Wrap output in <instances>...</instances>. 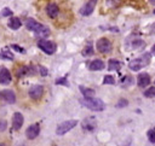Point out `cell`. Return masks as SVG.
I'll return each instance as SVG.
<instances>
[{
    "label": "cell",
    "mask_w": 155,
    "mask_h": 146,
    "mask_svg": "<svg viewBox=\"0 0 155 146\" xmlns=\"http://www.w3.org/2000/svg\"><path fill=\"white\" fill-rule=\"evenodd\" d=\"M25 27H27L28 30L34 31V33H35L38 36H40V37H45V36H48V35H50V29H48L46 25H44V24L36 22V21L33 19V18H28V19L25 21Z\"/></svg>",
    "instance_id": "6da1fadb"
},
{
    "label": "cell",
    "mask_w": 155,
    "mask_h": 146,
    "mask_svg": "<svg viewBox=\"0 0 155 146\" xmlns=\"http://www.w3.org/2000/svg\"><path fill=\"white\" fill-rule=\"evenodd\" d=\"M149 63H150V53H144L143 56H140V57L131 60L130 64H128V68L132 71H138L142 68L147 66Z\"/></svg>",
    "instance_id": "7a4b0ae2"
},
{
    "label": "cell",
    "mask_w": 155,
    "mask_h": 146,
    "mask_svg": "<svg viewBox=\"0 0 155 146\" xmlns=\"http://www.w3.org/2000/svg\"><path fill=\"white\" fill-rule=\"evenodd\" d=\"M85 107L93 110V111H102L105 107V104L99 98H84L80 101Z\"/></svg>",
    "instance_id": "3957f363"
},
{
    "label": "cell",
    "mask_w": 155,
    "mask_h": 146,
    "mask_svg": "<svg viewBox=\"0 0 155 146\" xmlns=\"http://www.w3.org/2000/svg\"><path fill=\"white\" fill-rule=\"evenodd\" d=\"M76 124H78V121H75V119L64 121L61 124H58V127L56 129V133H57V135H64L65 133H68L69 130H71Z\"/></svg>",
    "instance_id": "277c9868"
},
{
    "label": "cell",
    "mask_w": 155,
    "mask_h": 146,
    "mask_svg": "<svg viewBox=\"0 0 155 146\" xmlns=\"http://www.w3.org/2000/svg\"><path fill=\"white\" fill-rule=\"evenodd\" d=\"M38 46H39L40 49H42L47 54H53L56 52V48H57V46H56L54 42H52L50 40H45V39L39 40L38 41Z\"/></svg>",
    "instance_id": "5b68a950"
},
{
    "label": "cell",
    "mask_w": 155,
    "mask_h": 146,
    "mask_svg": "<svg viewBox=\"0 0 155 146\" xmlns=\"http://www.w3.org/2000/svg\"><path fill=\"white\" fill-rule=\"evenodd\" d=\"M96 47L101 53H109L111 51V48H113V45L107 37H102V39L97 40Z\"/></svg>",
    "instance_id": "8992f818"
},
{
    "label": "cell",
    "mask_w": 155,
    "mask_h": 146,
    "mask_svg": "<svg viewBox=\"0 0 155 146\" xmlns=\"http://www.w3.org/2000/svg\"><path fill=\"white\" fill-rule=\"evenodd\" d=\"M97 1H98V0H88V1L80 8V13H81L82 16H90V14L93 12V10H94V7H96V5H97Z\"/></svg>",
    "instance_id": "52a82bcc"
},
{
    "label": "cell",
    "mask_w": 155,
    "mask_h": 146,
    "mask_svg": "<svg viewBox=\"0 0 155 146\" xmlns=\"http://www.w3.org/2000/svg\"><path fill=\"white\" fill-rule=\"evenodd\" d=\"M42 94H44V87L41 84H35L29 89V97L31 99H40Z\"/></svg>",
    "instance_id": "ba28073f"
},
{
    "label": "cell",
    "mask_w": 155,
    "mask_h": 146,
    "mask_svg": "<svg viewBox=\"0 0 155 146\" xmlns=\"http://www.w3.org/2000/svg\"><path fill=\"white\" fill-rule=\"evenodd\" d=\"M0 98H1L4 101H6L7 104H13V103L16 101V95H15V93H13L12 90H10V89H4V90H1V92H0Z\"/></svg>",
    "instance_id": "9c48e42d"
},
{
    "label": "cell",
    "mask_w": 155,
    "mask_h": 146,
    "mask_svg": "<svg viewBox=\"0 0 155 146\" xmlns=\"http://www.w3.org/2000/svg\"><path fill=\"white\" fill-rule=\"evenodd\" d=\"M23 121H24L23 115L21 112H15L13 117H12V127H13V129L15 130H19L22 124H23Z\"/></svg>",
    "instance_id": "30bf717a"
},
{
    "label": "cell",
    "mask_w": 155,
    "mask_h": 146,
    "mask_svg": "<svg viewBox=\"0 0 155 146\" xmlns=\"http://www.w3.org/2000/svg\"><path fill=\"white\" fill-rule=\"evenodd\" d=\"M39 133H40V127H39V124H31V125L28 127V129H27V132H25V135H27V138H28L29 140H33V139H35V138L39 135Z\"/></svg>",
    "instance_id": "8fae6325"
},
{
    "label": "cell",
    "mask_w": 155,
    "mask_h": 146,
    "mask_svg": "<svg viewBox=\"0 0 155 146\" xmlns=\"http://www.w3.org/2000/svg\"><path fill=\"white\" fill-rule=\"evenodd\" d=\"M149 83H150V76H149V74H147V72H140V74L138 75V77H137V84H138L139 87L144 88V87L149 86Z\"/></svg>",
    "instance_id": "7c38bea8"
},
{
    "label": "cell",
    "mask_w": 155,
    "mask_h": 146,
    "mask_svg": "<svg viewBox=\"0 0 155 146\" xmlns=\"http://www.w3.org/2000/svg\"><path fill=\"white\" fill-rule=\"evenodd\" d=\"M11 80H12L11 72L6 68H1L0 69V83L1 84H8L11 82Z\"/></svg>",
    "instance_id": "4fadbf2b"
},
{
    "label": "cell",
    "mask_w": 155,
    "mask_h": 146,
    "mask_svg": "<svg viewBox=\"0 0 155 146\" xmlns=\"http://www.w3.org/2000/svg\"><path fill=\"white\" fill-rule=\"evenodd\" d=\"M46 12H47V14H48L50 18H56V17L58 16V13H59V8H58L57 4L50 2V4L46 6Z\"/></svg>",
    "instance_id": "5bb4252c"
},
{
    "label": "cell",
    "mask_w": 155,
    "mask_h": 146,
    "mask_svg": "<svg viewBox=\"0 0 155 146\" xmlns=\"http://www.w3.org/2000/svg\"><path fill=\"white\" fill-rule=\"evenodd\" d=\"M88 69L91 71H99L104 69V62L101 59H94L88 64Z\"/></svg>",
    "instance_id": "9a60e30c"
},
{
    "label": "cell",
    "mask_w": 155,
    "mask_h": 146,
    "mask_svg": "<svg viewBox=\"0 0 155 146\" xmlns=\"http://www.w3.org/2000/svg\"><path fill=\"white\" fill-rule=\"evenodd\" d=\"M94 127H96V122L92 117H88L82 122V128L86 129V130H93Z\"/></svg>",
    "instance_id": "2e32d148"
},
{
    "label": "cell",
    "mask_w": 155,
    "mask_h": 146,
    "mask_svg": "<svg viewBox=\"0 0 155 146\" xmlns=\"http://www.w3.org/2000/svg\"><path fill=\"white\" fill-rule=\"evenodd\" d=\"M7 25H8V28H11L12 30H17V29L21 28L22 22H21L19 18H11V19L8 21V23H7Z\"/></svg>",
    "instance_id": "e0dca14e"
},
{
    "label": "cell",
    "mask_w": 155,
    "mask_h": 146,
    "mask_svg": "<svg viewBox=\"0 0 155 146\" xmlns=\"http://www.w3.org/2000/svg\"><path fill=\"white\" fill-rule=\"evenodd\" d=\"M80 92L82 93L84 98H93L94 97V90L91 89V88H87V87H84V86H80Z\"/></svg>",
    "instance_id": "ac0fdd59"
},
{
    "label": "cell",
    "mask_w": 155,
    "mask_h": 146,
    "mask_svg": "<svg viewBox=\"0 0 155 146\" xmlns=\"http://www.w3.org/2000/svg\"><path fill=\"white\" fill-rule=\"evenodd\" d=\"M120 68H121V63L119 60H116V59H110L109 60V63H108V69L109 70L117 71V70H120Z\"/></svg>",
    "instance_id": "d6986e66"
},
{
    "label": "cell",
    "mask_w": 155,
    "mask_h": 146,
    "mask_svg": "<svg viewBox=\"0 0 155 146\" xmlns=\"http://www.w3.org/2000/svg\"><path fill=\"white\" fill-rule=\"evenodd\" d=\"M0 58L2 59H8V60H13V54L7 49V48H2L0 52Z\"/></svg>",
    "instance_id": "ffe728a7"
},
{
    "label": "cell",
    "mask_w": 155,
    "mask_h": 146,
    "mask_svg": "<svg viewBox=\"0 0 155 146\" xmlns=\"http://www.w3.org/2000/svg\"><path fill=\"white\" fill-rule=\"evenodd\" d=\"M124 0H105V5L110 8H114V7H117L122 4Z\"/></svg>",
    "instance_id": "44dd1931"
},
{
    "label": "cell",
    "mask_w": 155,
    "mask_h": 146,
    "mask_svg": "<svg viewBox=\"0 0 155 146\" xmlns=\"http://www.w3.org/2000/svg\"><path fill=\"white\" fill-rule=\"evenodd\" d=\"M131 84H133V77H131V76H125V77L121 80V86H122V87H128V86H131Z\"/></svg>",
    "instance_id": "7402d4cb"
},
{
    "label": "cell",
    "mask_w": 155,
    "mask_h": 146,
    "mask_svg": "<svg viewBox=\"0 0 155 146\" xmlns=\"http://www.w3.org/2000/svg\"><path fill=\"white\" fill-rule=\"evenodd\" d=\"M28 68L27 66H21V68H18L17 70H16V76L17 77H22V76H24L25 74H28Z\"/></svg>",
    "instance_id": "603a6c76"
},
{
    "label": "cell",
    "mask_w": 155,
    "mask_h": 146,
    "mask_svg": "<svg viewBox=\"0 0 155 146\" xmlns=\"http://www.w3.org/2000/svg\"><path fill=\"white\" fill-rule=\"evenodd\" d=\"M144 42L142 41V40H139V39H137V40H133L132 41V48H142V47H144Z\"/></svg>",
    "instance_id": "cb8c5ba5"
},
{
    "label": "cell",
    "mask_w": 155,
    "mask_h": 146,
    "mask_svg": "<svg viewBox=\"0 0 155 146\" xmlns=\"http://www.w3.org/2000/svg\"><path fill=\"white\" fill-rule=\"evenodd\" d=\"M143 94H144V97H147V98H154V97H155V87L148 88Z\"/></svg>",
    "instance_id": "d4e9b609"
},
{
    "label": "cell",
    "mask_w": 155,
    "mask_h": 146,
    "mask_svg": "<svg viewBox=\"0 0 155 146\" xmlns=\"http://www.w3.org/2000/svg\"><path fill=\"white\" fill-rule=\"evenodd\" d=\"M91 54H93V49H92V46H91V43H88L85 48H84V51H82V56H91Z\"/></svg>",
    "instance_id": "484cf974"
},
{
    "label": "cell",
    "mask_w": 155,
    "mask_h": 146,
    "mask_svg": "<svg viewBox=\"0 0 155 146\" xmlns=\"http://www.w3.org/2000/svg\"><path fill=\"white\" fill-rule=\"evenodd\" d=\"M103 83H104V84H114V83H115V80H114V77H113V76L107 75V76H104Z\"/></svg>",
    "instance_id": "4316f807"
},
{
    "label": "cell",
    "mask_w": 155,
    "mask_h": 146,
    "mask_svg": "<svg viewBox=\"0 0 155 146\" xmlns=\"http://www.w3.org/2000/svg\"><path fill=\"white\" fill-rule=\"evenodd\" d=\"M148 139L150 142L155 144V129H150L148 130Z\"/></svg>",
    "instance_id": "83f0119b"
},
{
    "label": "cell",
    "mask_w": 155,
    "mask_h": 146,
    "mask_svg": "<svg viewBox=\"0 0 155 146\" xmlns=\"http://www.w3.org/2000/svg\"><path fill=\"white\" fill-rule=\"evenodd\" d=\"M56 84H63V86H69V82L67 81L65 77H61L56 80Z\"/></svg>",
    "instance_id": "f1b7e54d"
},
{
    "label": "cell",
    "mask_w": 155,
    "mask_h": 146,
    "mask_svg": "<svg viewBox=\"0 0 155 146\" xmlns=\"http://www.w3.org/2000/svg\"><path fill=\"white\" fill-rule=\"evenodd\" d=\"M127 104H128V101H127L126 99H120V100L116 103V107L121 109V107H125V106H127Z\"/></svg>",
    "instance_id": "f546056e"
},
{
    "label": "cell",
    "mask_w": 155,
    "mask_h": 146,
    "mask_svg": "<svg viewBox=\"0 0 155 146\" xmlns=\"http://www.w3.org/2000/svg\"><path fill=\"white\" fill-rule=\"evenodd\" d=\"M6 128H7V122L5 119H0V132L6 130Z\"/></svg>",
    "instance_id": "4dcf8cb0"
},
{
    "label": "cell",
    "mask_w": 155,
    "mask_h": 146,
    "mask_svg": "<svg viewBox=\"0 0 155 146\" xmlns=\"http://www.w3.org/2000/svg\"><path fill=\"white\" fill-rule=\"evenodd\" d=\"M1 14H2L4 17H8V16H11V14H12V11H11L10 8H4V10H2V12H1Z\"/></svg>",
    "instance_id": "1f68e13d"
},
{
    "label": "cell",
    "mask_w": 155,
    "mask_h": 146,
    "mask_svg": "<svg viewBox=\"0 0 155 146\" xmlns=\"http://www.w3.org/2000/svg\"><path fill=\"white\" fill-rule=\"evenodd\" d=\"M11 47H12V48H15V49H16L17 52H19V53H24V52H25V51H24V48H22V47H19V46H17V45H12Z\"/></svg>",
    "instance_id": "d6a6232c"
},
{
    "label": "cell",
    "mask_w": 155,
    "mask_h": 146,
    "mask_svg": "<svg viewBox=\"0 0 155 146\" xmlns=\"http://www.w3.org/2000/svg\"><path fill=\"white\" fill-rule=\"evenodd\" d=\"M39 70H40V74L42 75V76H46L47 75V70H46V68H44V66H39Z\"/></svg>",
    "instance_id": "836d02e7"
},
{
    "label": "cell",
    "mask_w": 155,
    "mask_h": 146,
    "mask_svg": "<svg viewBox=\"0 0 155 146\" xmlns=\"http://www.w3.org/2000/svg\"><path fill=\"white\" fill-rule=\"evenodd\" d=\"M150 34H155V23H153L150 27Z\"/></svg>",
    "instance_id": "e575fe53"
},
{
    "label": "cell",
    "mask_w": 155,
    "mask_h": 146,
    "mask_svg": "<svg viewBox=\"0 0 155 146\" xmlns=\"http://www.w3.org/2000/svg\"><path fill=\"white\" fill-rule=\"evenodd\" d=\"M151 52H153V54H154V56H155V45H154V46H153V48H151Z\"/></svg>",
    "instance_id": "d590c367"
},
{
    "label": "cell",
    "mask_w": 155,
    "mask_h": 146,
    "mask_svg": "<svg viewBox=\"0 0 155 146\" xmlns=\"http://www.w3.org/2000/svg\"><path fill=\"white\" fill-rule=\"evenodd\" d=\"M149 1H150L151 5H155V0H149Z\"/></svg>",
    "instance_id": "8d00e7d4"
},
{
    "label": "cell",
    "mask_w": 155,
    "mask_h": 146,
    "mask_svg": "<svg viewBox=\"0 0 155 146\" xmlns=\"http://www.w3.org/2000/svg\"><path fill=\"white\" fill-rule=\"evenodd\" d=\"M0 146H5V144H2V142H0Z\"/></svg>",
    "instance_id": "74e56055"
},
{
    "label": "cell",
    "mask_w": 155,
    "mask_h": 146,
    "mask_svg": "<svg viewBox=\"0 0 155 146\" xmlns=\"http://www.w3.org/2000/svg\"><path fill=\"white\" fill-rule=\"evenodd\" d=\"M154 14H155V10H154Z\"/></svg>",
    "instance_id": "f35d334b"
}]
</instances>
